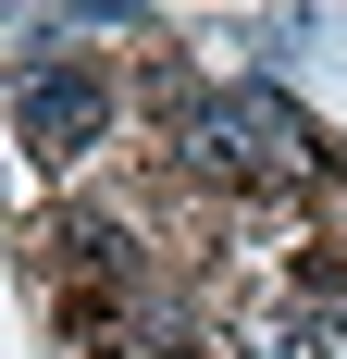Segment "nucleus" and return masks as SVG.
<instances>
[{
    "mask_svg": "<svg viewBox=\"0 0 347 359\" xmlns=\"http://www.w3.org/2000/svg\"><path fill=\"white\" fill-rule=\"evenodd\" d=\"M174 161L211 186H298L322 174V137L273 87H174Z\"/></svg>",
    "mask_w": 347,
    "mask_h": 359,
    "instance_id": "1",
    "label": "nucleus"
},
{
    "mask_svg": "<svg viewBox=\"0 0 347 359\" xmlns=\"http://www.w3.org/2000/svg\"><path fill=\"white\" fill-rule=\"evenodd\" d=\"M13 124H25V149H37V161H74V149H100V124H112V87H100L87 62H50L25 100H13Z\"/></svg>",
    "mask_w": 347,
    "mask_h": 359,
    "instance_id": "2",
    "label": "nucleus"
}]
</instances>
